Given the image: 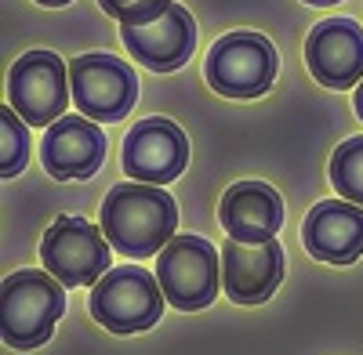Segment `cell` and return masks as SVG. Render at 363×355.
Listing matches in <instances>:
<instances>
[{
	"label": "cell",
	"instance_id": "cell-5",
	"mask_svg": "<svg viewBox=\"0 0 363 355\" xmlns=\"http://www.w3.org/2000/svg\"><path fill=\"white\" fill-rule=\"evenodd\" d=\"M73 102L69 66L55 51H26L8 73V105L29 127H51Z\"/></svg>",
	"mask_w": 363,
	"mask_h": 355
},
{
	"label": "cell",
	"instance_id": "cell-12",
	"mask_svg": "<svg viewBox=\"0 0 363 355\" xmlns=\"http://www.w3.org/2000/svg\"><path fill=\"white\" fill-rule=\"evenodd\" d=\"M284 279V247L269 243H225L222 250V286L236 305H262L277 293Z\"/></svg>",
	"mask_w": 363,
	"mask_h": 355
},
{
	"label": "cell",
	"instance_id": "cell-16",
	"mask_svg": "<svg viewBox=\"0 0 363 355\" xmlns=\"http://www.w3.org/2000/svg\"><path fill=\"white\" fill-rule=\"evenodd\" d=\"M330 185L342 199L363 206V134L342 141L330 156Z\"/></svg>",
	"mask_w": 363,
	"mask_h": 355
},
{
	"label": "cell",
	"instance_id": "cell-13",
	"mask_svg": "<svg viewBox=\"0 0 363 355\" xmlns=\"http://www.w3.org/2000/svg\"><path fill=\"white\" fill-rule=\"evenodd\" d=\"M44 170L55 182H73V178H91L106 160V134L87 116H62L48 127L40 141Z\"/></svg>",
	"mask_w": 363,
	"mask_h": 355
},
{
	"label": "cell",
	"instance_id": "cell-7",
	"mask_svg": "<svg viewBox=\"0 0 363 355\" xmlns=\"http://www.w3.org/2000/svg\"><path fill=\"white\" fill-rule=\"evenodd\" d=\"M69 87L80 116L95 124H116L138 102V76L124 58L102 51L80 54L69 62Z\"/></svg>",
	"mask_w": 363,
	"mask_h": 355
},
{
	"label": "cell",
	"instance_id": "cell-8",
	"mask_svg": "<svg viewBox=\"0 0 363 355\" xmlns=\"http://www.w3.org/2000/svg\"><path fill=\"white\" fill-rule=\"evenodd\" d=\"M207 83L225 98H258L277 80V47L262 33H225L207 51Z\"/></svg>",
	"mask_w": 363,
	"mask_h": 355
},
{
	"label": "cell",
	"instance_id": "cell-2",
	"mask_svg": "<svg viewBox=\"0 0 363 355\" xmlns=\"http://www.w3.org/2000/svg\"><path fill=\"white\" fill-rule=\"evenodd\" d=\"M164 290L153 272L142 264H120L109 269L91 286V315L113 334H138L157 327L164 315Z\"/></svg>",
	"mask_w": 363,
	"mask_h": 355
},
{
	"label": "cell",
	"instance_id": "cell-15",
	"mask_svg": "<svg viewBox=\"0 0 363 355\" xmlns=\"http://www.w3.org/2000/svg\"><path fill=\"white\" fill-rule=\"evenodd\" d=\"M218 221L236 243H269L284 228V199L265 182H236L222 196Z\"/></svg>",
	"mask_w": 363,
	"mask_h": 355
},
{
	"label": "cell",
	"instance_id": "cell-20",
	"mask_svg": "<svg viewBox=\"0 0 363 355\" xmlns=\"http://www.w3.org/2000/svg\"><path fill=\"white\" fill-rule=\"evenodd\" d=\"M306 4H313V8H335V4H342V0H306Z\"/></svg>",
	"mask_w": 363,
	"mask_h": 355
},
{
	"label": "cell",
	"instance_id": "cell-4",
	"mask_svg": "<svg viewBox=\"0 0 363 355\" xmlns=\"http://www.w3.org/2000/svg\"><path fill=\"white\" fill-rule=\"evenodd\" d=\"M157 279L171 308L200 312L222 290V261L218 250L203 235H174L157 254Z\"/></svg>",
	"mask_w": 363,
	"mask_h": 355
},
{
	"label": "cell",
	"instance_id": "cell-10",
	"mask_svg": "<svg viewBox=\"0 0 363 355\" xmlns=\"http://www.w3.org/2000/svg\"><path fill=\"white\" fill-rule=\"evenodd\" d=\"M120 40L138 66L153 73H171L186 66L189 54L196 51V22L186 8L171 0L153 22L120 25Z\"/></svg>",
	"mask_w": 363,
	"mask_h": 355
},
{
	"label": "cell",
	"instance_id": "cell-21",
	"mask_svg": "<svg viewBox=\"0 0 363 355\" xmlns=\"http://www.w3.org/2000/svg\"><path fill=\"white\" fill-rule=\"evenodd\" d=\"M37 4H44V8H66L69 0H37Z\"/></svg>",
	"mask_w": 363,
	"mask_h": 355
},
{
	"label": "cell",
	"instance_id": "cell-11",
	"mask_svg": "<svg viewBox=\"0 0 363 355\" xmlns=\"http://www.w3.org/2000/svg\"><path fill=\"white\" fill-rule=\"evenodd\" d=\"M306 62L316 83L330 91H349L363 83V25L352 18H327L313 25L306 40Z\"/></svg>",
	"mask_w": 363,
	"mask_h": 355
},
{
	"label": "cell",
	"instance_id": "cell-9",
	"mask_svg": "<svg viewBox=\"0 0 363 355\" xmlns=\"http://www.w3.org/2000/svg\"><path fill=\"white\" fill-rule=\"evenodd\" d=\"M189 163V138L164 116L135 124L124 138V174L142 185H167Z\"/></svg>",
	"mask_w": 363,
	"mask_h": 355
},
{
	"label": "cell",
	"instance_id": "cell-6",
	"mask_svg": "<svg viewBox=\"0 0 363 355\" xmlns=\"http://www.w3.org/2000/svg\"><path fill=\"white\" fill-rule=\"evenodd\" d=\"M44 269L62 286H95L113 264H109V240L80 214H62L51 221L40 240Z\"/></svg>",
	"mask_w": 363,
	"mask_h": 355
},
{
	"label": "cell",
	"instance_id": "cell-17",
	"mask_svg": "<svg viewBox=\"0 0 363 355\" xmlns=\"http://www.w3.org/2000/svg\"><path fill=\"white\" fill-rule=\"evenodd\" d=\"M22 124L26 120L11 105L0 109V174L4 178L22 174V167L29 163V134Z\"/></svg>",
	"mask_w": 363,
	"mask_h": 355
},
{
	"label": "cell",
	"instance_id": "cell-14",
	"mask_svg": "<svg viewBox=\"0 0 363 355\" xmlns=\"http://www.w3.org/2000/svg\"><path fill=\"white\" fill-rule=\"evenodd\" d=\"M301 243L316 261L352 264L363 254V206L349 199L316 203L301 225Z\"/></svg>",
	"mask_w": 363,
	"mask_h": 355
},
{
	"label": "cell",
	"instance_id": "cell-3",
	"mask_svg": "<svg viewBox=\"0 0 363 355\" xmlns=\"http://www.w3.org/2000/svg\"><path fill=\"white\" fill-rule=\"evenodd\" d=\"M66 312V293L51 272L18 269L4 279V341L18 351L40 348Z\"/></svg>",
	"mask_w": 363,
	"mask_h": 355
},
{
	"label": "cell",
	"instance_id": "cell-19",
	"mask_svg": "<svg viewBox=\"0 0 363 355\" xmlns=\"http://www.w3.org/2000/svg\"><path fill=\"white\" fill-rule=\"evenodd\" d=\"M352 105H356V116L363 120V83L356 87V95H352Z\"/></svg>",
	"mask_w": 363,
	"mask_h": 355
},
{
	"label": "cell",
	"instance_id": "cell-18",
	"mask_svg": "<svg viewBox=\"0 0 363 355\" xmlns=\"http://www.w3.org/2000/svg\"><path fill=\"white\" fill-rule=\"evenodd\" d=\"M99 4L120 25H142V22H153L171 0H99Z\"/></svg>",
	"mask_w": 363,
	"mask_h": 355
},
{
	"label": "cell",
	"instance_id": "cell-1",
	"mask_svg": "<svg viewBox=\"0 0 363 355\" xmlns=\"http://www.w3.org/2000/svg\"><path fill=\"white\" fill-rule=\"evenodd\" d=\"M178 228V206L160 185H116L102 203V232L113 250L124 257H153L160 254Z\"/></svg>",
	"mask_w": 363,
	"mask_h": 355
}]
</instances>
